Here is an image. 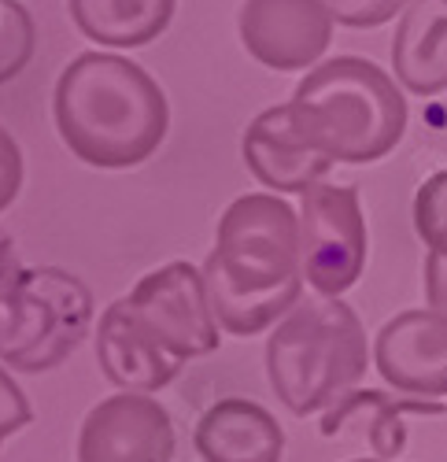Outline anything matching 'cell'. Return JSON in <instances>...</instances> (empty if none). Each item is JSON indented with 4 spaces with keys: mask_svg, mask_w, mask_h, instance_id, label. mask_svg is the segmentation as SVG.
Listing matches in <instances>:
<instances>
[{
    "mask_svg": "<svg viewBox=\"0 0 447 462\" xmlns=\"http://www.w3.org/2000/svg\"><path fill=\"white\" fill-rule=\"evenodd\" d=\"M19 274H23V266H19V255H15V241L0 229V292H5Z\"/></svg>",
    "mask_w": 447,
    "mask_h": 462,
    "instance_id": "obj_23",
    "label": "cell"
},
{
    "mask_svg": "<svg viewBox=\"0 0 447 462\" xmlns=\"http://www.w3.org/2000/svg\"><path fill=\"white\" fill-rule=\"evenodd\" d=\"M366 271V218L355 185L300 192V274L318 296H344Z\"/></svg>",
    "mask_w": 447,
    "mask_h": 462,
    "instance_id": "obj_6",
    "label": "cell"
},
{
    "mask_svg": "<svg viewBox=\"0 0 447 462\" xmlns=\"http://www.w3.org/2000/svg\"><path fill=\"white\" fill-rule=\"evenodd\" d=\"M411 0H329L333 15L341 26H355V30H374L385 26L392 15H399Z\"/></svg>",
    "mask_w": 447,
    "mask_h": 462,
    "instance_id": "obj_19",
    "label": "cell"
},
{
    "mask_svg": "<svg viewBox=\"0 0 447 462\" xmlns=\"http://www.w3.org/2000/svg\"><path fill=\"white\" fill-rule=\"evenodd\" d=\"M96 359L111 384L126 393H160L181 370V359L163 352L133 319L130 303L115 300L96 326Z\"/></svg>",
    "mask_w": 447,
    "mask_h": 462,
    "instance_id": "obj_12",
    "label": "cell"
},
{
    "mask_svg": "<svg viewBox=\"0 0 447 462\" xmlns=\"http://www.w3.org/2000/svg\"><path fill=\"white\" fill-rule=\"evenodd\" d=\"M93 326V292L59 266H30L0 292V363L19 374L56 370Z\"/></svg>",
    "mask_w": 447,
    "mask_h": 462,
    "instance_id": "obj_5",
    "label": "cell"
},
{
    "mask_svg": "<svg viewBox=\"0 0 447 462\" xmlns=\"http://www.w3.org/2000/svg\"><path fill=\"white\" fill-rule=\"evenodd\" d=\"M244 163L255 174L259 185L274 192H304L315 181H322L333 171V160L325 152L311 148L300 130H296L288 104L267 107L255 115L251 126L244 130Z\"/></svg>",
    "mask_w": 447,
    "mask_h": 462,
    "instance_id": "obj_11",
    "label": "cell"
},
{
    "mask_svg": "<svg viewBox=\"0 0 447 462\" xmlns=\"http://www.w3.org/2000/svg\"><path fill=\"white\" fill-rule=\"evenodd\" d=\"M288 115L300 137L333 163H378L406 134V100L362 56H337L296 86Z\"/></svg>",
    "mask_w": 447,
    "mask_h": 462,
    "instance_id": "obj_3",
    "label": "cell"
},
{
    "mask_svg": "<svg viewBox=\"0 0 447 462\" xmlns=\"http://www.w3.org/2000/svg\"><path fill=\"white\" fill-rule=\"evenodd\" d=\"M241 45L267 70H307L333 42L329 0H244L241 5Z\"/></svg>",
    "mask_w": 447,
    "mask_h": 462,
    "instance_id": "obj_8",
    "label": "cell"
},
{
    "mask_svg": "<svg viewBox=\"0 0 447 462\" xmlns=\"http://www.w3.org/2000/svg\"><path fill=\"white\" fill-rule=\"evenodd\" d=\"M447 407L440 400H415V396H388L381 389H351L348 396H341L322 418V433L337 437L351 418H362V437L374 448V455L392 458L406 448V414H443Z\"/></svg>",
    "mask_w": 447,
    "mask_h": 462,
    "instance_id": "obj_15",
    "label": "cell"
},
{
    "mask_svg": "<svg viewBox=\"0 0 447 462\" xmlns=\"http://www.w3.org/2000/svg\"><path fill=\"white\" fill-rule=\"evenodd\" d=\"M425 300H429V307L447 315V255H440V252L425 255Z\"/></svg>",
    "mask_w": 447,
    "mask_h": 462,
    "instance_id": "obj_22",
    "label": "cell"
},
{
    "mask_svg": "<svg viewBox=\"0 0 447 462\" xmlns=\"http://www.w3.org/2000/svg\"><path fill=\"white\" fill-rule=\"evenodd\" d=\"M174 421L148 393L100 400L78 433V462H174Z\"/></svg>",
    "mask_w": 447,
    "mask_h": 462,
    "instance_id": "obj_9",
    "label": "cell"
},
{
    "mask_svg": "<svg viewBox=\"0 0 447 462\" xmlns=\"http://www.w3.org/2000/svg\"><path fill=\"white\" fill-rule=\"evenodd\" d=\"M415 229L429 252L447 255V171L433 174L415 197Z\"/></svg>",
    "mask_w": 447,
    "mask_h": 462,
    "instance_id": "obj_18",
    "label": "cell"
},
{
    "mask_svg": "<svg viewBox=\"0 0 447 462\" xmlns=\"http://www.w3.org/2000/svg\"><path fill=\"white\" fill-rule=\"evenodd\" d=\"M369 344L359 315L341 296L300 300L267 344V374L292 414H315L366 377Z\"/></svg>",
    "mask_w": 447,
    "mask_h": 462,
    "instance_id": "obj_4",
    "label": "cell"
},
{
    "mask_svg": "<svg viewBox=\"0 0 447 462\" xmlns=\"http://www.w3.org/2000/svg\"><path fill=\"white\" fill-rule=\"evenodd\" d=\"M126 303L133 319L148 329V337L181 363L211 356L222 340V326L207 296V278L193 263L178 259L144 274L126 296Z\"/></svg>",
    "mask_w": 447,
    "mask_h": 462,
    "instance_id": "obj_7",
    "label": "cell"
},
{
    "mask_svg": "<svg viewBox=\"0 0 447 462\" xmlns=\"http://www.w3.org/2000/svg\"><path fill=\"white\" fill-rule=\"evenodd\" d=\"M23 189V148L0 126V211H8Z\"/></svg>",
    "mask_w": 447,
    "mask_h": 462,
    "instance_id": "obj_21",
    "label": "cell"
},
{
    "mask_svg": "<svg viewBox=\"0 0 447 462\" xmlns=\"http://www.w3.org/2000/svg\"><path fill=\"white\" fill-rule=\"evenodd\" d=\"M52 115L74 160L100 171L152 160L170 130L163 86L141 63L111 52H82L63 67Z\"/></svg>",
    "mask_w": 447,
    "mask_h": 462,
    "instance_id": "obj_2",
    "label": "cell"
},
{
    "mask_svg": "<svg viewBox=\"0 0 447 462\" xmlns=\"http://www.w3.org/2000/svg\"><path fill=\"white\" fill-rule=\"evenodd\" d=\"M37 49V30L19 0H0V86L26 70Z\"/></svg>",
    "mask_w": 447,
    "mask_h": 462,
    "instance_id": "obj_17",
    "label": "cell"
},
{
    "mask_svg": "<svg viewBox=\"0 0 447 462\" xmlns=\"http://www.w3.org/2000/svg\"><path fill=\"white\" fill-rule=\"evenodd\" d=\"M193 444L204 462H281L285 430L267 407L230 396L200 414Z\"/></svg>",
    "mask_w": 447,
    "mask_h": 462,
    "instance_id": "obj_13",
    "label": "cell"
},
{
    "mask_svg": "<svg viewBox=\"0 0 447 462\" xmlns=\"http://www.w3.org/2000/svg\"><path fill=\"white\" fill-rule=\"evenodd\" d=\"M378 374L406 396H447V315L436 307L403 311L374 340Z\"/></svg>",
    "mask_w": 447,
    "mask_h": 462,
    "instance_id": "obj_10",
    "label": "cell"
},
{
    "mask_svg": "<svg viewBox=\"0 0 447 462\" xmlns=\"http://www.w3.org/2000/svg\"><path fill=\"white\" fill-rule=\"evenodd\" d=\"M211 311L230 337H255L304 300L300 211L278 192L237 197L218 218L204 263Z\"/></svg>",
    "mask_w": 447,
    "mask_h": 462,
    "instance_id": "obj_1",
    "label": "cell"
},
{
    "mask_svg": "<svg viewBox=\"0 0 447 462\" xmlns=\"http://www.w3.org/2000/svg\"><path fill=\"white\" fill-rule=\"evenodd\" d=\"M30 418H33V411H30L23 389L15 384V377L0 366V444L15 437L23 426H30Z\"/></svg>",
    "mask_w": 447,
    "mask_h": 462,
    "instance_id": "obj_20",
    "label": "cell"
},
{
    "mask_svg": "<svg viewBox=\"0 0 447 462\" xmlns=\"http://www.w3.org/2000/svg\"><path fill=\"white\" fill-rule=\"evenodd\" d=\"M392 70L415 97L447 89V0H411L392 37Z\"/></svg>",
    "mask_w": 447,
    "mask_h": 462,
    "instance_id": "obj_14",
    "label": "cell"
},
{
    "mask_svg": "<svg viewBox=\"0 0 447 462\" xmlns=\"http://www.w3.org/2000/svg\"><path fill=\"white\" fill-rule=\"evenodd\" d=\"M70 19L104 49H144L170 26L178 0H67Z\"/></svg>",
    "mask_w": 447,
    "mask_h": 462,
    "instance_id": "obj_16",
    "label": "cell"
},
{
    "mask_svg": "<svg viewBox=\"0 0 447 462\" xmlns=\"http://www.w3.org/2000/svg\"><path fill=\"white\" fill-rule=\"evenodd\" d=\"M355 462H385V458H355Z\"/></svg>",
    "mask_w": 447,
    "mask_h": 462,
    "instance_id": "obj_24",
    "label": "cell"
}]
</instances>
